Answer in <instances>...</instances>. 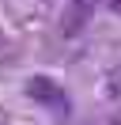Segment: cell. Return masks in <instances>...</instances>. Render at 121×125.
Segmentation results:
<instances>
[{
  "mask_svg": "<svg viewBox=\"0 0 121 125\" xmlns=\"http://www.w3.org/2000/svg\"><path fill=\"white\" fill-rule=\"evenodd\" d=\"M27 95L30 99H42V102H53V106H68V99H64V91H60L53 80H45V76H34L27 83Z\"/></svg>",
  "mask_w": 121,
  "mask_h": 125,
  "instance_id": "obj_1",
  "label": "cell"
},
{
  "mask_svg": "<svg viewBox=\"0 0 121 125\" xmlns=\"http://www.w3.org/2000/svg\"><path fill=\"white\" fill-rule=\"evenodd\" d=\"M110 8H113V11H121V0H110Z\"/></svg>",
  "mask_w": 121,
  "mask_h": 125,
  "instance_id": "obj_2",
  "label": "cell"
}]
</instances>
